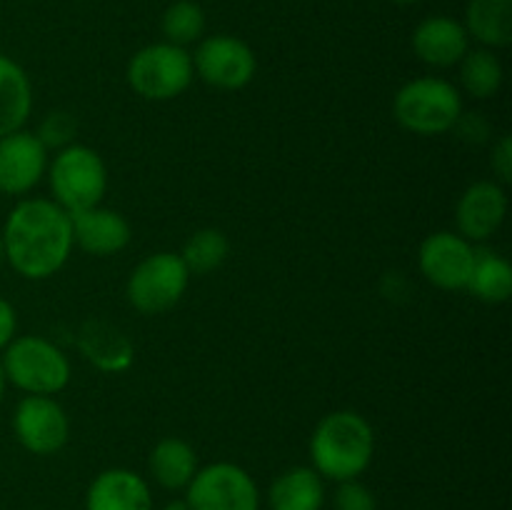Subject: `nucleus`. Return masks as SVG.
<instances>
[{
	"label": "nucleus",
	"instance_id": "1",
	"mask_svg": "<svg viewBox=\"0 0 512 510\" xmlns=\"http://www.w3.org/2000/svg\"><path fill=\"white\" fill-rule=\"evenodd\" d=\"M3 258L28 280H48L65 268L73 253V223L53 198H25L8 213Z\"/></svg>",
	"mask_w": 512,
	"mask_h": 510
},
{
	"label": "nucleus",
	"instance_id": "14",
	"mask_svg": "<svg viewBox=\"0 0 512 510\" xmlns=\"http://www.w3.org/2000/svg\"><path fill=\"white\" fill-rule=\"evenodd\" d=\"M70 223H73V243L98 258L120 253L128 248L130 238H133V228L125 215L113 208H103V205L73 213Z\"/></svg>",
	"mask_w": 512,
	"mask_h": 510
},
{
	"label": "nucleus",
	"instance_id": "25",
	"mask_svg": "<svg viewBox=\"0 0 512 510\" xmlns=\"http://www.w3.org/2000/svg\"><path fill=\"white\" fill-rule=\"evenodd\" d=\"M160 28L168 43L188 48L198 43L205 33V13L195 0H175L163 13Z\"/></svg>",
	"mask_w": 512,
	"mask_h": 510
},
{
	"label": "nucleus",
	"instance_id": "13",
	"mask_svg": "<svg viewBox=\"0 0 512 510\" xmlns=\"http://www.w3.org/2000/svg\"><path fill=\"white\" fill-rule=\"evenodd\" d=\"M508 215V193L505 185L495 180H478L468 185L455 205V225L458 235L470 243H485L493 238Z\"/></svg>",
	"mask_w": 512,
	"mask_h": 510
},
{
	"label": "nucleus",
	"instance_id": "26",
	"mask_svg": "<svg viewBox=\"0 0 512 510\" xmlns=\"http://www.w3.org/2000/svg\"><path fill=\"white\" fill-rule=\"evenodd\" d=\"M75 133H78V123H75L73 115L65 113V110H53V113L45 115L35 135L48 150H60L75 143Z\"/></svg>",
	"mask_w": 512,
	"mask_h": 510
},
{
	"label": "nucleus",
	"instance_id": "21",
	"mask_svg": "<svg viewBox=\"0 0 512 510\" xmlns=\"http://www.w3.org/2000/svg\"><path fill=\"white\" fill-rule=\"evenodd\" d=\"M463 25L483 48H508L512 43V0H470Z\"/></svg>",
	"mask_w": 512,
	"mask_h": 510
},
{
	"label": "nucleus",
	"instance_id": "16",
	"mask_svg": "<svg viewBox=\"0 0 512 510\" xmlns=\"http://www.w3.org/2000/svg\"><path fill=\"white\" fill-rule=\"evenodd\" d=\"M85 510H153V493L143 475L128 468H108L88 485Z\"/></svg>",
	"mask_w": 512,
	"mask_h": 510
},
{
	"label": "nucleus",
	"instance_id": "24",
	"mask_svg": "<svg viewBox=\"0 0 512 510\" xmlns=\"http://www.w3.org/2000/svg\"><path fill=\"white\" fill-rule=\"evenodd\" d=\"M228 255H230V240L223 230L200 228L185 240L180 258H183L185 268L190 270V275H205L218 270L220 265L228 260Z\"/></svg>",
	"mask_w": 512,
	"mask_h": 510
},
{
	"label": "nucleus",
	"instance_id": "12",
	"mask_svg": "<svg viewBox=\"0 0 512 510\" xmlns=\"http://www.w3.org/2000/svg\"><path fill=\"white\" fill-rule=\"evenodd\" d=\"M48 173V148L38 135L15 130L0 138V193L25 195Z\"/></svg>",
	"mask_w": 512,
	"mask_h": 510
},
{
	"label": "nucleus",
	"instance_id": "9",
	"mask_svg": "<svg viewBox=\"0 0 512 510\" xmlns=\"http://www.w3.org/2000/svg\"><path fill=\"white\" fill-rule=\"evenodd\" d=\"M190 58H193L195 75L218 90L245 88L258 73L255 50L243 38L228 33L203 38Z\"/></svg>",
	"mask_w": 512,
	"mask_h": 510
},
{
	"label": "nucleus",
	"instance_id": "7",
	"mask_svg": "<svg viewBox=\"0 0 512 510\" xmlns=\"http://www.w3.org/2000/svg\"><path fill=\"white\" fill-rule=\"evenodd\" d=\"M188 285L190 270L185 268L180 253L160 250L135 265L125 293L135 310L145 315H160L183 300Z\"/></svg>",
	"mask_w": 512,
	"mask_h": 510
},
{
	"label": "nucleus",
	"instance_id": "15",
	"mask_svg": "<svg viewBox=\"0 0 512 510\" xmlns=\"http://www.w3.org/2000/svg\"><path fill=\"white\" fill-rule=\"evenodd\" d=\"M468 50V30L450 15H430L413 30V53L430 68H453Z\"/></svg>",
	"mask_w": 512,
	"mask_h": 510
},
{
	"label": "nucleus",
	"instance_id": "11",
	"mask_svg": "<svg viewBox=\"0 0 512 510\" xmlns=\"http://www.w3.org/2000/svg\"><path fill=\"white\" fill-rule=\"evenodd\" d=\"M475 245L453 230L430 233L420 243L418 268L440 290H465L475 265Z\"/></svg>",
	"mask_w": 512,
	"mask_h": 510
},
{
	"label": "nucleus",
	"instance_id": "20",
	"mask_svg": "<svg viewBox=\"0 0 512 510\" xmlns=\"http://www.w3.org/2000/svg\"><path fill=\"white\" fill-rule=\"evenodd\" d=\"M150 475L165 490H185L198 473V455L193 445L183 438H163L155 443L148 458Z\"/></svg>",
	"mask_w": 512,
	"mask_h": 510
},
{
	"label": "nucleus",
	"instance_id": "4",
	"mask_svg": "<svg viewBox=\"0 0 512 510\" xmlns=\"http://www.w3.org/2000/svg\"><path fill=\"white\" fill-rule=\"evenodd\" d=\"M48 183L53 200L68 215L95 208L108 193V168L98 150L73 143L60 148L48 163Z\"/></svg>",
	"mask_w": 512,
	"mask_h": 510
},
{
	"label": "nucleus",
	"instance_id": "10",
	"mask_svg": "<svg viewBox=\"0 0 512 510\" xmlns=\"http://www.w3.org/2000/svg\"><path fill=\"white\" fill-rule=\"evenodd\" d=\"M18 443L33 455H53L70 438V420L53 395H25L13 415Z\"/></svg>",
	"mask_w": 512,
	"mask_h": 510
},
{
	"label": "nucleus",
	"instance_id": "3",
	"mask_svg": "<svg viewBox=\"0 0 512 510\" xmlns=\"http://www.w3.org/2000/svg\"><path fill=\"white\" fill-rule=\"evenodd\" d=\"M393 115L403 130L413 135H443L455 128L463 115V95L450 80L423 75L395 93Z\"/></svg>",
	"mask_w": 512,
	"mask_h": 510
},
{
	"label": "nucleus",
	"instance_id": "27",
	"mask_svg": "<svg viewBox=\"0 0 512 510\" xmlns=\"http://www.w3.org/2000/svg\"><path fill=\"white\" fill-rule=\"evenodd\" d=\"M335 510H378V503L360 480H345L335 490Z\"/></svg>",
	"mask_w": 512,
	"mask_h": 510
},
{
	"label": "nucleus",
	"instance_id": "33",
	"mask_svg": "<svg viewBox=\"0 0 512 510\" xmlns=\"http://www.w3.org/2000/svg\"><path fill=\"white\" fill-rule=\"evenodd\" d=\"M0 263H3V240H0Z\"/></svg>",
	"mask_w": 512,
	"mask_h": 510
},
{
	"label": "nucleus",
	"instance_id": "19",
	"mask_svg": "<svg viewBox=\"0 0 512 510\" xmlns=\"http://www.w3.org/2000/svg\"><path fill=\"white\" fill-rule=\"evenodd\" d=\"M33 113V85L13 58L0 53V138L15 133Z\"/></svg>",
	"mask_w": 512,
	"mask_h": 510
},
{
	"label": "nucleus",
	"instance_id": "5",
	"mask_svg": "<svg viewBox=\"0 0 512 510\" xmlns=\"http://www.w3.org/2000/svg\"><path fill=\"white\" fill-rule=\"evenodd\" d=\"M5 380L28 395H58L70 383V360L43 335H20L5 348Z\"/></svg>",
	"mask_w": 512,
	"mask_h": 510
},
{
	"label": "nucleus",
	"instance_id": "30",
	"mask_svg": "<svg viewBox=\"0 0 512 510\" xmlns=\"http://www.w3.org/2000/svg\"><path fill=\"white\" fill-rule=\"evenodd\" d=\"M163 510H190V505L185 498H178V500H170Z\"/></svg>",
	"mask_w": 512,
	"mask_h": 510
},
{
	"label": "nucleus",
	"instance_id": "32",
	"mask_svg": "<svg viewBox=\"0 0 512 510\" xmlns=\"http://www.w3.org/2000/svg\"><path fill=\"white\" fill-rule=\"evenodd\" d=\"M395 3H400V5H413V3H420V0H395Z\"/></svg>",
	"mask_w": 512,
	"mask_h": 510
},
{
	"label": "nucleus",
	"instance_id": "18",
	"mask_svg": "<svg viewBox=\"0 0 512 510\" xmlns=\"http://www.w3.org/2000/svg\"><path fill=\"white\" fill-rule=\"evenodd\" d=\"M270 510H323V478L308 465H295L280 473L268 490Z\"/></svg>",
	"mask_w": 512,
	"mask_h": 510
},
{
	"label": "nucleus",
	"instance_id": "23",
	"mask_svg": "<svg viewBox=\"0 0 512 510\" xmlns=\"http://www.w3.org/2000/svg\"><path fill=\"white\" fill-rule=\"evenodd\" d=\"M478 300L490 305H500L512 295V265L508 258L498 253L475 255L473 273H470L468 288Z\"/></svg>",
	"mask_w": 512,
	"mask_h": 510
},
{
	"label": "nucleus",
	"instance_id": "8",
	"mask_svg": "<svg viewBox=\"0 0 512 510\" xmlns=\"http://www.w3.org/2000/svg\"><path fill=\"white\" fill-rule=\"evenodd\" d=\"M190 510H260V490L240 465L220 460L198 468L185 488Z\"/></svg>",
	"mask_w": 512,
	"mask_h": 510
},
{
	"label": "nucleus",
	"instance_id": "22",
	"mask_svg": "<svg viewBox=\"0 0 512 510\" xmlns=\"http://www.w3.org/2000/svg\"><path fill=\"white\" fill-rule=\"evenodd\" d=\"M460 83H463L465 93L473 95L478 100L495 98L503 88L505 70L495 50L490 48H475L468 50L460 60Z\"/></svg>",
	"mask_w": 512,
	"mask_h": 510
},
{
	"label": "nucleus",
	"instance_id": "29",
	"mask_svg": "<svg viewBox=\"0 0 512 510\" xmlns=\"http://www.w3.org/2000/svg\"><path fill=\"white\" fill-rule=\"evenodd\" d=\"M18 330V315L15 308L5 298H0V350L8 348Z\"/></svg>",
	"mask_w": 512,
	"mask_h": 510
},
{
	"label": "nucleus",
	"instance_id": "6",
	"mask_svg": "<svg viewBox=\"0 0 512 510\" xmlns=\"http://www.w3.org/2000/svg\"><path fill=\"white\" fill-rule=\"evenodd\" d=\"M128 85L145 100L153 103H165L185 90L193 83V58L180 45L153 43L140 48L128 63Z\"/></svg>",
	"mask_w": 512,
	"mask_h": 510
},
{
	"label": "nucleus",
	"instance_id": "2",
	"mask_svg": "<svg viewBox=\"0 0 512 510\" xmlns=\"http://www.w3.org/2000/svg\"><path fill=\"white\" fill-rule=\"evenodd\" d=\"M373 455V425L355 410H333L310 435V468L335 483L358 480L370 468Z\"/></svg>",
	"mask_w": 512,
	"mask_h": 510
},
{
	"label": "nucleus",
	"instance_id": "17",
	"mask_svg": "<svg viewBox=\"0 0 512 510\" xmlns=\"http://www.w3.org/2000/svg\"><path fill=\"white\" fill-rule=\"evenodd\" d=\"M78 350L90 365L103 373H125L135 360V348L128 335L108 320H88L78 330Z\"/></svg>",
	"mask_w": 512,
	"mask_h": 510
},
{
	"label": "nucleus",
	"instance_id": "31",
	"mask_svg": "<svg viewBox=\"0 0 512 510\" xmlns=\"http://www.w3.org/2000/svg\"><path fill=\"white\" fill-rule=\"evenodd\" d=\"M5 383H8V380H5V373H3V363H0V400H3V393H5Z\"/></svg>",
	"mask_w": 512,
	"mask_h": 510
},
{
	"label": "nucleus",
	"instance_id": "28",
	"mask_svg": "<svg viewBox=\"0 0 512 510\" xmlns=\"http://www.w3.org/2000/svg\"><path fill=\"white\" fill-rule=\"evenodd\" d=\"M490 165H493L495 183L508 185L512 180V138L510 135H500L498 143L493 145Z\"/></svg>",
	"mask_w": 512,
	"mask_h": 510
}]
</instances>
